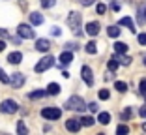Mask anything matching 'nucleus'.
<instances>
[{"label":"nucleus","mask_w":146,"mask_h":135,"mask_svg":"<svg viewBox=\"0 0 146 135\" xmlns=\"http://www.w3.org/2000/svg\"><path fill=\"white\" fill-rule=\"evenodd\" d=\"M64 107L69 109V111H79V113H82V111L86 109V103H84V100H82L81 96H71L68 101H66Z\"/></svg>","instance_id":"1"},{"label":"nucleus","mask_w":146,"mask_h":135,"mask_svg":"<svg viewBox=\"0 0 146 135\" xmlns=\"http://www.w3.org/2000/svg\"><path fill=\"white\" fill-rule=\"evenodd\" d=\"M68 25H69V28H71V30L75 32L77 36H81V15H79L77 11H71V13H69Z\"/></svg>","instance_id":"2"},{"label":"nucleus","mask_w":146,"mask_h":135,"mask_svg":"<svg viewBox=\"0 0 146 135\" xmlns=\"http://www.w3.org/2000/svg\"><path fill=\"white\" fill-rule=\"evenodd\" d=\"M52 66H54V58L49 55V57H43L41 60L36 64L34 70H36V73H43V71H47L49 68H52Z\"/></svg>","instance_id":"3"},{"label":"nucleus","mask_w":146,"mask_h":135,"mask_svg":"<svg viewBox=\"0 0 146 135\" xmlns=\"http://www.w3.org/2000/svg\"><path fill=\"white\" fill-rule=\"evenodd\" d=\"M41 116L47 120H58L62 116V111L56 107H45V109H41Z\"/></svg>","instance_id":"4"},{"label":"nucleus","mask_w":146,"mask_h":135,"mask_svg":"<svg viewBox=\"0 0 146 135\" xmlns=\"http://www.w3.org/2000/svg\"><path fill=\"white\" fill-rule=\"evenodd\" d=\"M17 34H19V38H25V39H34L36 30H32V26H30V25H19Z\"/></svg>","instance_id":"5"},{"label":"nucleus","mask_w":146,"mask_h":135,"mask_svg":"<svg viewBox=\"0 0 146 135\" xmlns=\"http://www.w3.org/2000/svg\"><path fill=\"white\" fill-rule=\"evenodd\" d=\"M17 109H19V105H17V101H13V100H4V101H2V105H0V111L6 113V114L17 113Z\"/></svg>","instance_id":"6"},{"label":"nucleus","mask_w":146,"mask_h":135,"mask_svg":"<svg viewBox=\"0 0 146 135\" xmlns=\"http://www.w3.org/2000/svg\"><path fill=\"white\" fill-rule=\"evenodd\" d=\"M81 73H82V79H84V83L88 84V86H92V84H94V75H92V70L88 68V66H82Z\"/></svg>","instance_id":"7"},{"label":"nucleus","mask_w":146,"mask_h":135,"mask_svg":"<svg viewBox=\"0 0 146 135\" xmlns=\"http://www.w3.org/2000/svg\"><path fill=\"white\" fill-rule=\"evenodd\" d=\"M25 84V75L23 73H13L11 75V86L13 88H19Z\"/></svg>","instance_id":"8"},{"label":"nucleus","mask_w":146,"mask_h":135,"mask_svg":"<svg viewBox=\"0 0 146 135\" xmlns=\"http://www.w3.org/2000/svg\"><path fill=\"white\" fill-rule=\"evenodd\" d=\"M81 126H82V122L81 120H75V118H69L68 122H66V128H68L69 131H79Z\"/></svg>","instance_id":"9"},{"label":"nucleus","mask_w":146,"mask_h":135,"mask_svg":"<svg viewBox=\"0 0 146 135\" xmlns=\"http://www.w3.org/2000/svg\"><path fill=\"white\" fill-rule=\"evenodd\" d=\"M98 32H99V23L98 21H92V23L86 25V34L88 36H96Z\"/></svg>","instance_id":"10"},{"label":"nucleus","mask_w":146,"mask_h":135,"mask_svg":"<svg viewBox=\"0 0 146 135\" xmlns=\"http://www.w3.org/2000/svg\"><path fill=\"white\" fill-rule=\"evenodd\" d=\"M71 60H73L71 51H62V55H60V64L62 66H68V64H71Z\"/></svg>","instance_id":"11"},{"label":"nucleus","mask_w":146,"mask_h":135,"mask_svg":"<svg viewBox=\"0 0 146 135\" xmlns=\"http://www.w3.org/2000/svg\"><path fill=\"white\" fill-rule=\"evenodd\" d=\"M49 47H51L49 39H38V41H36V49H38V51H41V53L49 51Z\"/></svg>","instance_id":"12"},{"label":"nucleus","mask_w":146,"mask_h":135,"mask_svg":"<svg viewBox=\"0 0 146 135\" xmlns=\"http://www.w3.org/2000/svg\"><path fill=\"white\" fill-rule=\"evenodd\" d=\"M21 60H23V55H21L19 51L9 53V55H8V62H11V64H19Z\"/></svg>","instance_id":"13"},{"label":"nucleus","mask_w":146,"mask_h":135,"mask_svg":"<svg viewBox=\"0 0 146 135\" xmlns=\"http://www.w3.org/2000/svg\"><path fill=\"white\" fill-rule=\"evenodd\" d=\"M30 23H32V25H34V26L41 25V23H43V17H41V13H38V11L30 13Z\"/></svg>","instance_id":"14"},{"label":"nucleus","mask_w":146,"mask_h":135,"mask_svg":"<svg viewBox=\"0 0 146 135\" xmlns=\"http://www.w3.org/2000/svg\"><path fill=\"white\" fill-rule=\"evenodd\" d=\"M120 26H127L131 32H135V25H133V21H131V17H122L120 19Z\"/></svg>","instance_id":"15"},{"label":"nucleus","mask_w":146,"mask_h":135,"mask_svg":"<svg viewBox=\"0 0 146 135\" xmlns=\"http://www.w3.org/2000/svg\"><path fill=\"white\" fill-rule=\"evenodd\" d=\"M114 51L118 53V55H125V53H127V45H125L124 41H116L114 43Z\"/></svg>","instance_id":"16"},{"label":"nucleus","mask_w":146,"mask_h":135,"mask_svg":"<svg viewBox=\"0 0 146 135\" xmlns=\"http://www.w3.org/2000/svg\"><path fill=\"white\" fill-rule=\"evenodd\" d=\"M58 92H60V86H58L56 83H51V84L47 86V94H51V96H56Z\"/></svg>","instance_id":"17"},{"label":"nucleus","mask_w":146,"mask_h":135,"mask_svg":"<svg viewBox=\"0 0 146 135\" xmlns=\"http://www.w3.org/2000/svg\"><path fill=\"white\" fill-rule=\"evenodd\" d=\"M45 94H47V90H36V92H30L28 98H30V100H39V98H43Z\"/></svg>","instance_id":"18"},{"label":"nucleus","mask_w":146,"mask_h":135,"mask_svg":"<svg viewBox=\"0 0 146 135\" xmlns=\"http://www.w3.org/2000/svg\"><path fill=\"white\" fill-rule=\"evenodd\" d=\"M118 66H120V62H118V58H116V55H114V57L109 60V70H111V71H116V70H118Z\"/></svg>","instance_id":"19"},{"label":"nucleus","mask_w":146,"mask_h":135,"mask_svg":"<svg viewBox=\"0 0 146 135\" xmlns=\"http://www.w3.org/2000/svg\"><path fill=\"white\" fill-rule=\"evenodd\" d=\"M107 34L111 36V38H118V36H120V28H118V26H109Z\"/></svg>","instance_id":"20"},{"label":"nucleus","mask_w":146,"mask_h":135,"mask_svg":"<svg viewBox=\"0 0 146 135\" xmlns=\"http://www.w3.org/2000/svg\"><path fill=\"white\" fill-rule=\"evenodd\" d=\"M98 122H101V124H109V122H111V114H109V113H99Z\"/></svg>","instance_id":"21"},{"label":"nucleus","mask_w":146,"mask_h":135,"mask_svg":"<svg viewBox=\"0 0 146 135\" xmlns=\"http://www.w3.org/2000/svg\"><path fill=\"white\" fill-rule=\"evenodd\" d=\"M86 53H88V55H96V53H98L96 41H88V43H86Z\"/></svg>","instance_id":"22"},{"label":"nucleus","mask_w":146,"mask_h":135,"mask_svg":"<svg viewBox=\"0 0 146 135\" xmlns=\"http://www.w3.org/2000/svg\"><path fill=\"white\" fill-rule=\"evenodd\" d=\"M114 88L118 92H125V90H127V84H125L124 81H116V83H114Z\"/></svg>","instance_id":"23"},{"label":"nucleus","mask_w":146,"mask_h":135,"mask_svg":"<svg viewBox=\"0 0 146 135\" xmlns=\"http://www.w3.org/2000/svg\"><path fill=\"white\" fill-rule=\"evenodd\" d=\"M116 58H118V62H120V64H124V66H129V64H131V58H129V57H124V55H122V57H118V53H116Z\"/></svg>","instance_id":"24"},{"label":"nucleus","mask_w":146,"mask_h":135,"mask_svg":"<svg viewBox=\"0 0 146 135\" xmlns=\"http://www.w3.org/2000/svg\"><path fill=\"white\" fill-rule=\"evenodd\" d=\"M116 133L118 135H125V133H129V128L125 126V124H120V126L116 128Z\"/></svg>","instance_id":"25"},{"label":"nucleus","mask_w":146,"mask_h":135,"mask_svg":"<svg viewBox=\"0 0 146 135\" xmlns=\"http://www.w3.org/2000/svg\"><path fill=\"white\" fill-rule=\"evenodd\" d=\"M0 81H2V83H11V77H9L4 70H0Z\"/></svg>","instance_id":"26"},{"label":"nucleus","mask_w":146,"mask_h":135,"mask_svg":"<svg viewBox=\"0 0 146 135\" xmlns=\"http://www.w3.org/2000/svg\"><path fill=\"white\" fill-rule=\"evenodd\" d=\"M81 122H82V126L88 128V126H92V124H94V118H92V116H82Z\"/></svg>","instance_id":"27"},{"label":"nucleus","mask_w":146,"mask_h":135,"mask_svg":"<svg viewBox=\"0 0 146 135\" xmlns=\"http://www.w3.org/2000/svg\"><path fill=\"white\" fill-rule=\"evenodd\" d=\"M17 131H19V133H23V135H26V133H28V130H26L25 122H21V120H19V124H17Z\"/></svg>","instance_id":"28"},{"label":"nucleus","mask_w":146,"mask_h":135,"mask_svg":"<svg viewBox=\"0 0 146 135\" xmlns=\"http://www.w3.org/2000/svg\"><path fill=\"white\" fill-rule=\"evenodd\" d=\"M133 114V111H131V107H127V109L122 113V120H129V116Z\"/></svg>","instance_id":"29"},{"label":"nucleus","mask_w":146,"mask_h":135,"mask_svg":"<svg viewBox=\"0 0 146 135\" xmlns=\"http://www.w3.org/2000/svg\"><path fill=\"white\" fill-rule=\"evenodd\" d=\"M139 90H141L142 96H146V79H142V81H141V84H139Z\"/></svg>","instance_id":"30"},{"label":"nucleus","mask_w":146,"mask_h":135,"mask_svg":"<svg viewBox=\"0 0 146 135\" xmlns=\"http://www.w3.org/2000/svg\"><path fill=\"white\" fill-rule=\"evenodd\" d=\"M41 6L43 8H52L54 6V0H41Z\"/></svg>","instance_id":"31"},{"label":"nucleus","mask_w":146,"mask_h":135,"mask_svg":"<svg viewBox=\"0 0 146 135\" xmlns=\"http://www.w3.org/2000/svg\"><path fill=\"white\" fill-rule=\"evenodd\" d=\"M109 90H99V100H109Z\"/></svg>","instance_id":"32"},{"label":"nucleus","mask_w":146,"mask_h":135,"mask_svg":"<svg viewBox=\"0 0 146 135\" xmlns=\"http://www.w3.org/2000/svg\"><path fill=\"white\" fill-rule=\"evenodd\" d=\"M96 9H98V13H99V15L107 11V8H105V4H98V8H96Z\"/></svg>","instance_id":"33"},{"label":"nucleus","mask_w":146,"mask_h":135,"mask_svg":"<svg viewBox=\"0 0 146 135\" xmlns=\"http://www.w3.org/2000/svg\"><path fill=\"white\" fill-rule=\"evenodd\" d=\"M139 43L146 45V34H139Z\"/></svg>","instance_id":"34"},{"label":"nucleus","mask_w":146,"mask_h":135,"mask_svg":"<svg viewBox=\"0 0 146 135\" xmlns=\"http://www.w3.org/2000/svg\"><path fill=\"white\" fill-rule=\"evenodd\" d=\"M88 109H90L92 113H98V109H99V107H98V103H90V105H88Z\"/></svg>","instance_id":"35"},{"label":"nucleus","mask_w":146,"mask_h":135,"mask_svg":"<svg viewBox=\"0 0 146 135\" xmlns=\"http://www.w3.org/2000/svg\"><path fill=\"white\" fill-rule=\"evenodd\" d=\"M139 114H141L142 118H146V107H141V111H139Z\"/></svg>","instance_id":"36"},{"label":"nucleus","mask_w":146,"mask_h":135,"mask_svg":"<svg viewBox=\"0 0 146 135\" xmlns=\"http://www.w3.org/2000/svg\"><path fill=\"white\" fill-rule=\"evenodd\" d=\"M112 9H114V11H118V9H120V4H118V2H112Z\"/></svg>","instance_id":"37"},{"label":"nucleus","mask_w":146,"mask_h":135,"mask_svg":"<svg viewBox=\"0 0 146 135\" xmlns=\"http://www.w3.org/2000/svg\"><path fill=\"white\" fill-rule=\"evenodd\" d=\"M6 36H8V32H6L4 28H0V38H6Z\"/></svg>","instance_id":"38"},{"label":"nucleus","mask_w":146,"mask_h":135,"mask_svg":"<svg viewBox=\"0 0 146 135\" xmlns=\"http://www.w3.org/2000/svg\"><path fill=\"white\" fill-rule=\"evenodd\" d=\"M52 34H54V36H60V28H56V26H54V28H52Z\"/></svg>","instance_id":"39"},{"label":"nucleus","mask_w":146,"mask_h":135,"mask_svg":"<svg viewBox=\"0 0 146 135\" xmlns=\"http://www.w3.org/2000/svg\"><path fill=\"white\" fill-rule=\"evenodd\" d=\"M66 49H68V51H69V49H77V45H73V43H68V45H66Z\"/></svg>","instance_id":"40"},{"label":"nucleus","mask_w":146,"mask_h":135,"mask_svg":"<svg viewBox=\"0 0 146 135\" xmlns=\"http://www.w3.org/2000/svg\"><path fill=\"white\" fill-rule=\"evenodd\" d=\"M4 49H6V43H4V41H2V39H0V53L4 51Z\"/></svg>","instance_id":"41"},{"label":"nucleus","mask_w":146,"mask_h":135,"mask_svg":"<svg viewBox=\"0 0 146 135\" xmlns=\"http://www.w3.org/2000/svg\"><path fill=\"white\" fill-rule=\"evenodd\" d=\"M92 2H94V0H82V4H84V6H90Z\"/></svg>","instance_id":"42"},{"label":"nucleus","mask_w":146,"mask_h":135,"mask_svg":"<svg viewBox=\"0 0 146 135\" xmlns=\"http://www.w3.org/2000/svg\"><path fill=\"white\" fill-rule=\"evenodd\" d=\"M142 130H144V131H146V122H144V124H142Z\"/></svg>","instance_id":"43"},{"label":"nucleus","mask_w":146,"mask_h":135,"mask_svg":"<svg viewBox=\"0 0 146 135\" xmlns=\"http://www.w3.org/2000/svg\"><path fill=\"white\" fill-rule=\"evenodd\" d=\"M144 66H146V55H144Z\"/></svg>","instance_id":"44"}]
</instances>
